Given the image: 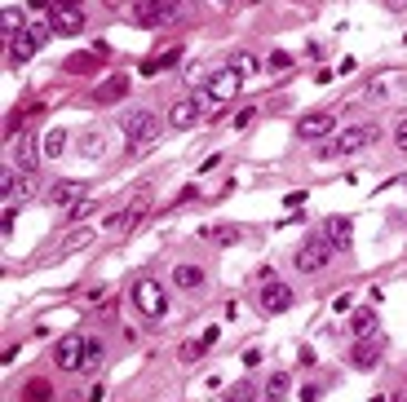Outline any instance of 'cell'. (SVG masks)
<instances>
[{
    "mask_svg": "<svg viewBox=\"0 0 407 402\" xmlns=\"http://www.w3.org/2000/svg\"><path fill=\"white\" fill-rule=\"evenodd\" d=\"M173 18H177V0H138L133 5V23L146 31L173 27Z\"/></svg>",
    "mask_w": 407,
    "mask_h": 402,
    "instance_id": "4",
    "label": "cell"
},
{
    "mask_svg": "<svg viewBox=\"0 0 407 402\" xmlns=\"http://www.w3.org/2000/svg\"><path fill=\"white\" fill-rule=\"evenodd\" d=\"M231 66H235L239 75H243V71L253 75V71H257V58H253V54H235V58H231Z\"/></svg>",
    "mask_w": 407,
    "mask_h": 402,
    "instance_id": "30",
    "label": "cell"
},
{
    "mask_svg": "<svg viewBox=\"0 0 407 402\" xmlns=\"http://www.w3.org/2000/svg\"><path fill=\"white\" fill-rule=\"evenodd\" d=\"M85 354H89V336H62L54 345V363L62 372H85Z\"/></svg>",
    "mask_w": 407,
    "mask_h": 402,
    "instance_id": "8",
    "label": "cell"
},
{
    "mask_svg": "<svg viewBox=\"0 0 407 402\" xmlns=\"http://www.w3.org/2000/svg\"><path fill=\"white\" fill-rule=\"evenodd\" d=\"M288 305H292V288H288V283H279V279L262 283V310L266 314H284Z\"/></svg>",
    "mask_w": 407,
    "mask_h": 402,
    "instance_id": "12",
    "label": "cell"
},
{
    "mask_svg": "<svg viewBox=\"0 0 407 402\" xmlns=\"http://www.w3.org/2000/svg\"><path fill=\"white\" fill-rule=\"evenodd\" d=\"M394 146L407 155V120H399V124H394Z\"/></svg>",
    "mask_w": 407,
    "mask_h": 402,
    "instance_id": "34",
    "label": "cell"
},
{
    "mask_svg": "<svg viewBox=\"0 0 407 402\" xmlns=\"http://www.w3.org/2000/svg\"><path fill=\"white\" fill-rule=\"evenodd\" d=\"M49 27H54L58 36H80V31H85V13H80V5H62V9H54Z\"/></svg>",
    "mask_w": 407,
    "mask_h": 402,
    "instance_id": "13",
    "label": "cell"
},
{
    "mask_svg": "<svg viewBox=\"0 0 407 402\" xmlns=\"http://www.w3.org/2000/svg\"><path fill=\"white\" fill-rule=\"evenodd\" d=\"M253 120H257V106H243V111L235 115V128H248Z\"/></svg>",
    "mask_w": 407,
    "mask_h": 402,
    "instance_id": "32",
    "label": "cell"
},
{
    "mask_svg": "<svg viewBox=\"0 0 407 402\" xmlns=\"http://www.w3.org/2000/svg\"><path fill=\"white\" fill-rule=\"evenodd\" d=\"M186 80H190V85H200V80H213V75H208L200 62H186Z\"/></svg>",
    "mask_w": 407,
    "mask_h": 402,
    "instance_id": "31",
    "label": "cell"
},
{
    "mask_svg": "<svg viewBox=\"0 0 407 402\" xmlns=\"http://www.w3.org/2000/svg\"><path fill=\"white\" fill-rule=\"evenodd\" d=\"M336 248L328 239H310V243H301L297 248V257H292V265H297L301 274H319V270H328V261H332Z\"/></svg>",
    "mask_w": 407,
    "mask_h": 402,
    "instance_id": "6",
    "label": "cell"
},
{
    "mask_svg": "<svg viewBox=\"0 0 407 402\" xmlns=\"http://www.w3.org/2000/svg\"><path fill=\"white\" fill-rule=\"evenodd\" d=\"M323 239H328L336 252H346V248L354 243V226H350V217H328V226H323Z\"/></svg>",
    "mask_w": 407,
    "mask_h": 402,
    "instance_id": "14",
    "label": "cell"
},
{
    "mask_svg": "<svg viewBox=\"0 0 407 402\" xmlns=\"http://www.w3.org/2000/svg\"><path fill=\"white\" fill-rule=\"evenodd\" d=\"M403 40H407V36H403Z\"/></svg>",
    "mask_w": 407,
    "mask_h": 402,
    "instance_id": "43",
    "label": "cell"
},
{
    "mask_svg": "<svg viewBox=\"0 0 407 402\" xmlns=\"http://www.w3.org/2000/svg\"><path fill=\"white\" fill-rule=\"evenodd\" d=\"M49 36H54V27H44V23H31L27 31H18V36L9 40V62H27L31 54H40Z\"/></svg>",
    "mask_w": 407,
    "mask_h": 402,
    "instance_id": "5",
    "label": "cell"
},
{
    "mask_svg": "<svg viewBox=\"0 0 407 402\" xmlns=\"http://www.w3.org/2000/svg\"><path fill=\"white\" fill-rule=\"evenodd\" d=\"M138 226V217H133V208H120V212H111V217H102V230L107 234H124V230H133Z\"/></svg>",
    "mask_w": 407,
    "mask_h": 402,
    "instance_id": "17",
    "label": "cell"
},
{
    "mask_svg": "<svg viewBox=\"0 0 407 402\" xmlns=\"http://www.w3.org/2000/svg\"><path fill=\"white\" fill-rule=\"evenodd\" d=\"M97 66V54H71L67 58V71H75V75H89Z\"/></svg>",
    "mask_w": 407,
    "mask_h": 402,
    "instance_id": "25",
    "label": "cell"
},
{
    "mask_svg": "<svg viewBox=\"0 0 407 402\" xmlns=\"http://www.w3.org/2000/svg\"><path fill=\"white\" fill-rule=\"evenodd\" d=\"M239 85H243V75L235 71V66H221V71H213L208 89H204V93H195V102H200V111L208 115V111H217V106L231 102V97L239 93Z\"/></svg>",
    "mask_w": 407,
    "mask_h": 402,
    "instance_id": "1",
    "label": "cell"
},
{
    "mask_svg": "<svg viewBox=\"0 0 407 402\" xmlns=\"http://www.w3.org/2000/svg\"><path fill=\"white\" fill-rule=\"evenodd\" d=\"M262 363V349H243V367H257Z\"/></svg>",
    "mask_w": 407,
    "mask_h": 402,
    "instance_id": "35",
    "label": "cell"
},
{
    "mask_svg": "<svg viewBox=\"0 0 407 402\" xmlns=\"http://www.w3.org/2000/svg\"><path fill=\"white\" fill-rule=\"evenodd\" d=\"M381 354H385V336L377 331V336H367V341H354V349H350V367H354V372H372V367L381 363Z\"/></svg>",
    "mask_w": 407,
    "mask_h": 402,
    "instance_id": "9",
    "label": "cell"
},
{
    "mask_svg": "<svg viewBox=\"0 0 407 402\" xmlns=\"http://www.w3.org/2000/svg\"><path fill=\"white\" fill-rule=\"evenodd\" d=\"M284 204H288V208H301V204H305V190H292V195L284 199Z\"/></svg>",
    "mask_w": 407,
    "mask_h": 402,
    "instance_id": "36",
    "label": "cell"
},
{
    "mask_svg": "<svg viewBox=\"0 0 407 402\" xmlns=\"http://www.w3.org/2000/svg\"><path fill=\"white\" fill-rule=\"evenodd\" d=\"M217 5H231V0H217Z\"/></svg>",
    "mask_w": 407,
    "mask_h": 402,
    "instance_id": "41",
    "label": "cell"
},
{
    "mask_svg": "<svg viewBox=\"0 0 407 402\" xmlns=\"http://www.w3.org/2000/svg\"><path fill=\"white\" fill-rule=\"evenodd\" d=\"M350 331H354V341H367V336H377V331H381V318H377V310H372V305L354 310V314H350Z\"/></svg>",
    "mask_w": 407,
    "mask_h": 402,
    "instance_id": "15",
    "label": "cell"
},
{
    "mask_svg": "<svg viewBox=\"0 0 407 402\" xmlns=\"http://www.w3.org/2000/svg\"><path fill=\"white\" fill-rule=\"evenodd\" d=\"M173 283H177V288H186V292H195V288H204V270H200V265H177Z\"/></svg>",
    "mask_w": 407,
    "mask_h": 402,
    "instance_id": "18",
    "label": "cell"
},
{
    "mask_svg": "<svg viewBox=\"0 0 407 402\" xmlns=\"http://www.w3.org/2000/svg\"><path fill=\"white\" fill-rule=\"evenodd\" d=\"M200 102H195V93L190 97H177V102L169 106V128L173 133H186V128H195V124H200Z\"/></svg>",
    "mask_w": 407,
    "mask_h": 402,
    "instance_id": "11",
    "label": "cell"
},
{
    "mask_svg": "<svg viewBox=\"0 0 407 402\" xmlns=\"http://www.w3.org/2000/svg\"><path fill=\"white\" fill-rule=\"evenodd\" d=\"M399 5H403V0H399Z\"/></svg>",
    "mask_w": 407,
    "mask_h": 402,
    "instance_id": "42",
    "label": "cell"
},
{
    "mask_svg": "<svg viewBox=\"0 0 407 402\" xmlns=\"http://www.w3.org/2000/svg\"><path fill=\"white\" fill-rule=\"evenodd\" d=\"M27 5L36 9V13H44V9H49V0H27Z\"/></svg>",
    "mask_w": 407,
    "mask_h": 402,
    "instance_id": "40",
    "label": "cell"
},
{
    "mask_svg": "<svg viewBox=\"0 0 407 402\" xmlns=\"http://www.w3.org/2000/svg\"><path fill=\"white\" fill-rule=\"evenodd\" d=\"M204 349H208L204 341H186L182 349H177V358H182V363H200V358H204Z\"/></svg>",
    "mask_w": 407,
    "mask_h": 402,
    "instance_id": "26",
    "label": "cell"
},
{
    "mask_svg": "<svg viewBox=\"0 0 407 402\" xmlns=\"http://www.w3.org/2000/svg\"><path fill=\"white\" fill-rule=\"evenodd\" d=\"M301 402H319V389H315V384H305V389H301Z\"/></svg>",
    "mask_w": 407,
    "mask_h": 402,
    "instance_id": "39",
    "label": "cell"
},
{
    "mask_svg": "<svg viewBox=\"0 0 407 402\" xmlns=\"http://www.w3.org/2000/svg\"><path fill=\"white\" fill-rule=\"evenodd\" d=\"M288 394H292V376H284V372H279V376H270V384H266V398H270V402H284Z\"/></svg>",
    "mask_w": 407,
    "mask_h": 402,
    "instance_id": "23",
    "label": "cell"
},
{
    "mask_svg": "<svg viewBox=\"0 0 407 402\" xmlns=\"http://www.w3.org/2000/svg\"><path fill=\"white\" fill-rule=\"evenodd\" d=\"M208 239H217V243L226 248V243H235V239H239V230H235V226H217V230H208Z\"/></svg>",
    "mask_w": 407,
    "mask_h": 402,
    "instance_id": "29",
    "label": "cell"
},
{
    "mask_svg": "<svg viewBox=\"0 0 407 402\" xmlns=\"http://www.w3.org/2000/svg\"><path fill=\"white\" fill-rule=\"evenodd\" d=\"M124 89H128V80H124V75H111L107 85L97 89V102H120V97H124Z\"/></svg>",
    "mask_w": 407,
    "mask_h": 402,
    "instance_id": "21",
    "label": "cell"
},
{
    "mask_svg": "<svg viewBox=\"0 0 407 402\" xmlns=\"http://www.w3.org/2000/svg\"><path fill=\"white\" fill-rule=\"evenodd\" d=\"M40 150H44L49 159H62V155H67V128H49V133H44V146H40Z\"/></svg>",
    "mask_w": 407,
    "mask_h": 402,
    "instance_id": "19",
    "label": "cell"
},
{
    "mask_svg": "<svg viewBox=\"0 0 407 402\" xmlns=\"http://www.w3.org/2000/svg\"><path fill=\"white\" fill-rule=\"evenodd\" d=\"M120 128H124V142H128V150H133V155H142V150L155 146V138H159L155 111H128Z\"/></svg>",
    "mask_w": 407,
    "mask_h": 402,
    "instance_id": "2",
    "label": "cell"
},
{
    "mask_svg": "<svg viewBox=\"0 0 407 402\" xmlns=\"http://www.w3.org/2000/svg\"><path fill=\"white\" fill-rule=\"evenodd\" d=\"M332 128H336V120H332V111H315V115H305V120L297 124V138L301 142H328L332 138Z\"/></svg>",
    "mask_w": 407,
    "mask_h": 402,
    "instance_id": "10",
    "label": "cell"
},
{
    "mask_svg": "<svg viewBox=\"0 0 407 402\" xmlns=\"http://www.w3.org/2000/svg\"><path fill=\"white\" fill-rule=\"evenodd\" d=\"M0 31H5L9 40L18 36V31H27V27H23V9H13V5H9L5 13H0Z\"/></svg>",
    "mask_w": 407,
    "mask_h": 402,
    "instance_id": "22",
    "label": "cell"
},
{
    "mask_svg": "<svg viewBox=\"0 0 407 402\" xmlns=\"http://www.w3.org/2000/svg\"><path fill=\"white\" fill-rule=\"evenodd\" d=\"M80 199H85V186H80V181H54V186H49V204L54 208H71Z\"/></svg>",
    "mask_w": 407,
    "mask_h": 402,
    "instance_id": "16",
    "label": "cell"
},
{
    "mask_svg": "<svg viewBox=\"0 0 407 402\" xmlns=\"http://www.w3.org/2000/svg\"><path fill=\"white\" fill-rule=\"evenodd\" d=\"M23 398H27V402H49V398H54V389H49V380L31 376V380L23 384Z\"/></svg>",
    "mask_w": 407,
    "mask_h": 402,
    "instance_id": "20",
    "label": "cell"
},
{
    "mask_svg": "<svg viewBox=\"0 0 407 402\" xmlns=\"http://www.w3.org/2000/svg\"><path fill=\"white\" fill-rule=\"evenodd\" d=\"M133 305H138L142 318L159 323V318L169 314V296H164V288H159L155 279H138V283H133Z\"/></svg>",
    "mask_w": 407,
    "mask_h": 402,
    "instance_id": "3",
    "label": "cell"
},
{
    "mask_svg": "<svg viewBox=\"0 0 407 402\" xmlns=\"http://www.w3.org/2000/svg\"><path fill=\"white\" fill-rule=\"evenodd\" d=\"M89 208H93V204H89V199H80V204H71V208H67V212H71V217H85V212H89Z\"/></svg>",
    "mask_w": 407,
    "mask_h": 402,
    "instance_id": "38",
    "label": "cell"
},
{
    "mask_svg": "<svg viewBox=\"0 0 407 402\" xmlns=\"http://www.w3.org/2000/svg\"><path fill=\"white\" fill-rule=\"evenodd\" d=\"M0 234H13V208H9L5 217H0Z\"/></svg>",
    "mask_w": 407,
    "mask_h": 402,
    "instance_id": "37",
    "label": "cell"
},
{
    "mask_svg": "<svg viewBox=\"0 0 407 402\" xmlns=\"http://www.w3.org/2000/svg\"><path fill=\"white\" fill-rule=\"evenodd\" d=\"M89 239H93V234H89V230H71V239H67V252H71V248H85Z\"/></svg>",
    "mask_w": 407,
    "mask_h": 402,
    "instance_id": "33",
    "label": "cell"
},
{
    "mask_svg": "<svg viewBox=\"0 0 407 402\" xmlns=\"http://www.w3.org/2000/svg\"><path fill=\"white\" fill-rule=\"evenodd\" d=\"M266 66H270L274 75H284V71H292V54H284V49H279V54H270V62H266Z\"/></svg>",
    "mask_w": 407,
    "mask_h": 402,
    "instance_id": "28",
    "label": "cell"
},
{
    "mask_svg": "<svg viewBox=\"0 0 407 402\" xmlns=\"http://www.w3.org/2000/svg\"><path fill=\"white\" fill-rule=\"evenodd\" d=\"M266 402H270V398H266Z\"/></svg>",
    "mask_w": 407,
    "mask_h": 402,
    "instance_id": "44",
    "label": "cell"
},
{
    "mask_svg": "<svg viewBox=\"0 0 407 402\" xmlns=\"http://www.w3.org/2000/svg\"><path fill=\"white\" fill-rule=\"evenodd\" d=\"M102 367V341L89 336V354H85V372H97Z\"/></svg>",
    "mask_w": 407,
    "mask_h": 402,
    "instance_id": "27",
    "label": "cell"
},
{
    "mask_svg": "<svg viewBox=\"0 0 407 402\" xmlns=\"http://www.w3.org/2000/svg\"><path fill=\"white\" fill-rule=\"evenodd\" d=\"M18 169L36 173V138H23V142H18Z\"/></svg>",
    "mask_w": 407,
    "mask_h": 402,
    "instance_id": "24",
    "label": "cell"
},
{
    "mask_svg": "<svg viewBox=\"0 0 407 402\" xmlns=\"http://www.w3.org/2000/svg\"><path fill=\"white\" fill-rule=\"evenodd\" d=\"M336 155H354V150H367L372 142H381V128L377 124H350L346 133H336Z\"/></svg>",
    "mask_w": 407,
    "mask_h": 402,
    "instance_id": "7",
    "label": "cell"
}]
</instances>
